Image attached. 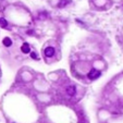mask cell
I'll use <instances>...</instances> for the list:
<instances>
[{"label":"cell","mask_w":123,"mask_h":123,"mask_svg":"<svg viewBox=\"0 0 123 123\" xmlns=\"http://www.w3.org/2000/svg\"><path fill=\"white\" fill-rule=\"evenodd\" d=\"M100 72L98 71V70H95V69H92L89 71V73H88V77L90 78V80H96V78H98L100 76Z\"/></svg>","instance_id":"obj_1"},{"label":"cell","mask_w":123,"mask_h":123,"mask_svg":"<svg viewBox=\"0 0 123 123\" xmlns=\"http://www.w3.org/2000/svg\"><path fill=\"white\" fill-rule=\"evenodd\" d=\"M66 94L69 95V96H74L76 94V88L74 85H70L66 87Z\"/></svg>","instance_id":"obj_2"},{"label":"cell","mask_w":123,"mask_h":123,"mask_svg":"<svg viewBox=\"0 0 123 123\" xmlns=\"http://www.w3.org/2000/svg\"><path fill=\"white\" fill-rule=\"evenodd\" d=\"M44 52H45V56H46V57L50 58V57H52V56L54 54V49L52 47H47Z\"/></svg>","instance_id":"obj_3"},{"label":"cell","mask_w":123,"mask_h":123,"mask_svg":"<svg viewBox=\"0 0 123 123\" xmlns=\"http://www.w3.org/2000/svg\"><path fill=\"white\" fill-rule=\"evenodd\" d=\"M21 50H22V52H24V53H29V52H31L29 45V44H26V43H24L23 45H22V47H21Z\"/></svg>","instance_id":"obj_4"},{"label":"cell","mask_w":123,"mask_h":123,"mask_svg":"<svg viewBox=\"0 0 123 123\" xmlns=\"http://www.w3.org/2000/svg\"><path fill=\"white\" fill-rule=\"evenodd\" d=\"M3 45H5L6 47H10V46L12 45V40L10 39L9 37H6V38H3Z\"/></svg>","instance_id":"obj_5"},{"label":"cell","mask_w":123,"mask_h":123,"mask_svg":"<svg viewBox=\"0 0 123 123\" xmlns=\"http://www.w3.org/2000/svg\"><path fill=\"white\" fill-rule=\"evenodd\" d=\"M0 26H2V27H7L8 26V22L3 18H0Z\"/></svg>","instance_id":"obj_6"},{"label":"cell","mask_w":123,"mask_h":123,"mask_svg":"<svg viewBox=\"0 0 123 123\" xmlns=\"http://www.w3.org/2000/svg\"><path fill=\"white\" fill-rule=\"evenodd\" d=\"M31 57L33 58V59H37V54H36L35 52H31Z\"/></svg>","instance_id":"obj_7"}]
</instances>
